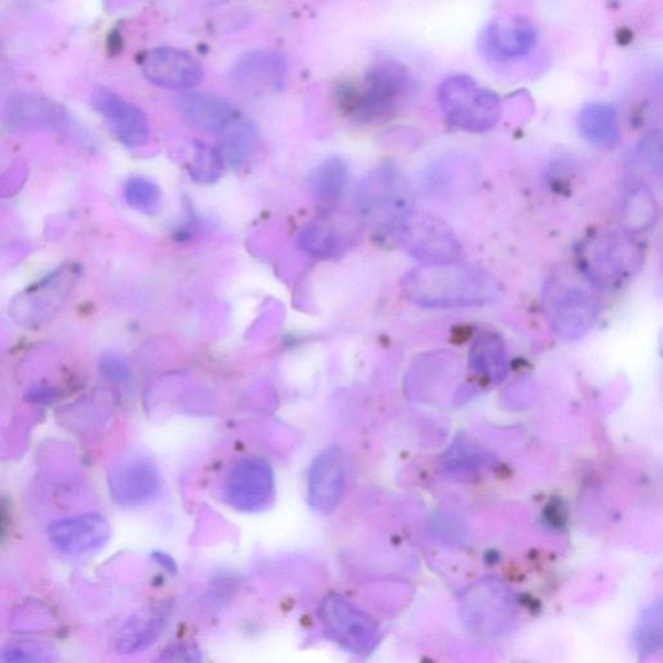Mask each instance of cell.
<instances>
[{"label": "cell", "mask_w": 663, "mask_h": 663, "mask_svg": "<svg viewBox=\"0 0 663 663\" xmlns=\"http://www.w3.org/2000/svg\"><path fill=\"white\" fill-rule=\"evenodd\" d=\"M177 109L194 128L224 132L236 120L231 102L217 93L188 91L177 100Z\"/></svg>", "instance_id": "cell-16"}, {"label": "cell", "mask_w": 663, "mask_h": 663, "mask_svg": "<svg viewBox=\"0 0 663 663\" xmlns=\"http://www.w3.org/2000/svg\"><path fill=\"white\" fill-rule=\"evenodd\" d=\"M346 477L343 449L332 447L315 457L307 477V502L310 507L321 515L334 512L343 499Z\"/></svg>", "instance_id": "cell-14"}, {"label": "cell", "mask_w": 663, "mask_h": 663, "mask_svg": "<svg viewBox=\"0 0 663 663\" xmlns=\"http://www.w3.org/2000/svg\"><path fill=\"white\" fill-rule=\"evenodd\" d=\"M354 239L353 232L344 226L334 220L319 219L307 225L299 234L298 246L311 257L329 259L343 255Z\"/></svg>", "instance_id": "cell-22"}, {"label": "cell", "mask_w": 663, "mask_h": 663, "mask_svg": "<svg viewBox=\"0 0 663 663\" xmlns=\"http://www.w3.org/2000/svg\"><path fill=\"white\" fill-rule=\"evenodd\" d=\"M413 91L414 80L407 67L396 60H383L367 69L360 89L344 86L337 93L355 121L370 125L397 113Z\"/></svg>", "instance_id": "cell-5"}, {"label": "cell", "mask_w": 663, "mask_h": 663, "mask_svg": "<svg viewBox=\"0 0 663 663\" xmlns=\"http://www.w3.org/2000/svg\"><path fill=\"white\" fill-rule=\"evenodd\" d=\"M78 275H80V267L76 264L61 266L57 271L50 274L20 296V304L22 306L42 307L43 311L53 309V307L65 303L70 289L75 287Z\"/></svg>", "instance_id": "cell-24"}, {"label": "cell", "mask_w": 663, "mask_h": 663, "mask_svg": "<svg viewBox=\"0 0 663 663\" xmlns=\"http://www.w3.org/2000/svg\"><path fill=\"white\" fill-rule=\"evenodd\" d=\"M225 495L235 509L248 513L264 511L275 496L273 468L258 457L239 462L227 477Z\"/></svg>", "instance_id": "cell-10"}, {"label": "cell", "mask_w": 663, "mask_h": 663, "mask_svg": "<svg viewBox=\"0 0 663 663\" xmlns=\"http://www.w3.org/2000/svg\"><path fill=\"white\" fill-rule=\"evenodd\" d=\"M323 631L329 641L354 654L368 653L377 642L375 623L343 595L330 592L319 607Z\"/></svg>", "instance_id": "cell-8"}, {"label": "cell", "mask_w": 663, "mask_h": 663, "mask_svg": "<svg viewBox=\"0 0 663 663\" xmlns=\"http://www.w3.org/2000/svg\"><path fill=\"white\" fill-rule=\"evenodd\" d=\"M349 181V164L342 156H329L315 166L307 178V187L315 201L323 207H334L344 199Z\"/></svg>", "instance_id": "cell-21"}, {"label": "cell", "mask_w": 663, "mask_h": 663, "mask_svg": "<svg viewBox=\"0 0 663 663\" xmlns=\"http://www.w3.org/2000/svg\"><path fill=\"white\" fill-rule=\"evenodd\" d=\"M621 228L639 236L656 225L660 205L650 186L642 180H631L623 189L621 208Z\"/></svg>", "instance_id": "cell-18"}, {"label": "cell", "mask_w": 663, "mask_h": 663, "mask_svg": "<svg viewBox=\"0 0 663 663\" xmlns=\"http://www.w3.org/2000/svg\"><path fill=\"white\" fill-rule=\"evenodd\" d=\"M107 369L110 376L115 377L116 380H122L126 376H128V367H126L125 363L118 359H112L108 363Z\"/></svg>", "instance_id": "cell-32"}, {"label": "cell", "mask_w": 663, "mask_h": 663, "mask_svg": "<svg viewBox=\"0 0 663 663\" xmlns=\"http://www.w3.org/2000/svg\"><path fill=\"white\" fill-rule=\"evenodd\" d=\"M538 43V30L523 14H496L481 31L478 49L494 61H512L527 57Z\"/></svg>", "instance_id": "cell-9"}, {"label": "cell", "mask_w": 663, "mask_h": 663, "mask_svg": "<svg viewBox=\"0 0 663 663\" xmlns=\"http://www.w3.org/2000/svg\"><path fill=\"white\" fill-rule=\"evenodd\" d=\"M225 164L219 148L204 144V141H196L191 165H189V176L196 184L215 185L224 176Z\"/></svg>", "instance_id": "cell-26"}, {"label": "cell", "mask_w": 663, "mask_h": 663, "mask_svg": "<svg viewBox=\"0 0 663 663\" xmlns=\"http://www.w3.org/2000/svg\"><path fill=\"white\" fill-rule=\"evenodd\" d=\"M91 105L125 147L139 148L148 144L151 126L146 113L120 93L97 87L91 93Z\"/></svg>", "instance_id": "cell-11"}, {"label": "cell", "mask_w": 663, "mask_h": 663, "mask_svg": "<svg viewBox=\"0 0 663 663\" xmlns=\"http://www.w3.org/2000/svg\"><path fill=\"white\" fill-rule=\"evenodd\" d=\"M396 247L422 265L461 260L463 247L453 228L432 212L415 209L402 228Z\"/></svg>", "instance_id": "cell-7"}, {"label": "cell", "mask_w": 663, "mask_h": 663, "mask_svg": "<svg viewBox=\"0 0 663 663\" xmlns=\"http://www.w3.org/2000/svg\"><path fill=\"white\" fill-rule=\"evenodd\" d=\"M581 136L598 148L617 146L621 140L619 115L606 102H591L578 115Z\"/></svg>", "instance_id": "cell-23"}, {"label": "cell", "mask_w": 663, "mask_h": 663, "mask_svg": "<svg viewBox=\"0 0 663 663\" xmlns=\"http://www.w3.org/2000/svg\"><path fill=\"white\" fill-rule=\"evenodd\" d=\"M644 259L645 248L637 236L614 228L584 239L574 265L598 290H611L634 279L642 270Z\"/></svg>", "instance_id": "cell-4"}, {"label": "cell", "mask_w": 663, "mask_h": 663, "mask_svg": "<svg viewBox=\"0 0 663 663\" xmlns=\"http://www.w3.org/2000/svg\"><path fill=\"white\" fill-rule=\"evenodd\" d=\"M287 78V61L278 51H253L236 62L231 82L244 97L263 98L279 92Z\"/></svg>", "instance_id": "cell-12"}, {"label": "cell", "mask_w": 663, "mask_h": 663, "mask_svg": "<svg viewBox=\"0 0 663 663\" xmlns=\"http://www.w3.org/2000/svg\"><path fill=\"white\" fill-rule=\"evenodd\" d=\"M598 291L575 265H558L551 271L542 301L558 336L578 338L594 326L600 311Z\"/></svg>", "instance_id": "cell-3"}, {"label": "cell", "mask_w": 663, "mask_h": 663, "mask_svg": "<svg viewBox=\"0 0 663 663\" xmlns=\"http://www.w3.org/2000/svg\"><path fill=\"white\" fill-rule=\"evenodd\" d=\"M159 563L162 564L168 572L176 571V564H174L172 558L166 556L164 554H159Z\"/></svg>", "instance_id": "cell-33"}, {"label": "cell", "mask_w": 663, "mask_h": 663, "mask_svg": "<svg viewBox=\"0 0 663 663\" xmlns=\"http://www.w3.org/2000/svg\"><path fill=\"white\" fill-rule=\"evenodd\" d=\"M637 161L642 168L661 177L662 170V141L660 131L645 133L637 147Z\"/></svg>", "instance_id": "cell-29"}, {"label": "cell", "mask_w": 663, "mask_h": 663, "mask_svg": "<svg viewBox=\"0 0 663 663\" xmlns=\"http://www.w3.org/2000/svg\"><path fill=\"white\" fill-rule=\"evenodd\" d=\"M110 533L107 518L97 513L60 519L49 528L53 546L69 555L89 554L105 547Z\"/></svg>", "instance_id": "cell-15"}, {"label": "cell", "mask_w": 663, "mask_h": 663, "mask_svg": "<svg viewBox=\"0 0 663 663\" xmlns=\"http://www.w3.org/2000/svg\"><path fill=\"white\" fill-rule=\"evenodd\" d=\"M148 82L168 90H191L204 80V69L192 55L159 47L148 51L140 62Z\"/></svg>", "instance_id": "cell-13"}, {"label": "cell", "mask_w": 663, "mask_h": 663, "mask_svg": "<svg viewBox=\"0 0 663 663\" xmlns=\"http://www.w3.org/2000/svg\"><path fill=\"white\" fill-rule=\"evenodd\" d=\"M117 499L123 504H141L154 499L161 485L160 472L151 462L136 461L117 473L113 481Z\"/></svg>", "instance_id": "cell-19"}, {"label": "cell", "mask_w": 663, "mask_h": 663, "mask_svg": "<svg viewBox=\"0 0 663 663\" xmlns=\"http://www.w3.org/2000/svg\"><path fill=\"white\" fill-rule=\"evenodd\" d=\"M472 366L488 380L499 382L505 374V355L497 337L485 336L473 346Z\"/></svg>", "instance_id": "cell-27"}, {"label": "cell", "mask_w": 663, "mask_h": 663, "mask_svg": "<svg viewBox=\"0 0 663 663\" xmlns=\"http://www.w3.org/2000/svg\"><path fill=\"white\" fill-rule=\"evenodd\" d=\"M437 100L447 122L465 132L491 131L503 116L499 95L465 75L447 77L438 87Z\"/></svg>", "instance_id": "cell-6"}, {"label": "cell", "mask_w": 663, "mask_h": 663, "mask_svg": "<svg viewBox=\"0 0 663 663\" xmlns=\"http://www.w3.org/2000/svg\"><path fill=\"white\" fill-rule=\"evenodd\" d=\"M0 663H31V657L20 645H7L0 650Z\"/></svg>", "instance_id": "cell-31"}, {"label": "cell", "mask_w": 663, "mask_h": 663, "mask_svg": "<svg viewBox=\"0 0 663 663\" xmlns=\"http://www.w3.org/2000/svg\"><path fill=\"white\" fill-rule=\"evenodd\" d=\"M169 620V607L165 604L144 607L136 612L117 631L113 645L120 654L144 652L152 646L164 633Z\"/></svg>", "instance_id": "cell-17"}, {"label": "cell", "mask_w": 663, "mask_h": 663, "mask_svg": "<svg viewBox=\"0 0 663 663\" xmlns=\"http://www.w3.org/2000/svg\"><path fill=\"white\" fill-rule=\"evenodd\" d=\"M6 117L8 123L18 129H53L65 123L62 110L34 93L14 97L8 105Z\"/></svg>", "instance_id": "cell-20"}, {"label": "cell", "mask_w": 663, "mask_h": 663, "mask_svg": "<svg viewBox=\"0 0 663 663\" xmlns=\"http://www.w3.org/2000/svg\"><path fill=\"white\" fill-rule=\"evenodd\" d=\"M126 201L132 209L155 216L161 209L162 192L159 185L146 177H132L123 187Z\"/></svg>", "instance_id": "cell-28"}, {"label": "cell", "mask_w": 663, "mask_h": 663, "mask_svg": "<svg viewBox=\"0 0 663 663\" xmlns=\"http://www.w3.org/2000/svg\"><path fill=\"white\" fill-rule=\"evenodd\" d=\"M355 207L362 218L375 228L377 240L396 247L402 228L415 210L405 172L393 161L376 165L360 180Z\"/></svg>", "instance_id": "cell-2"}, {"label": "cell", "mask_w": 663, "mask_h": 663, "mask_svg": "<svg viewBox=\"0 0 663 663\" xmlns=\"http://www.w3.org/2000/svg\"><path fill=\"white\" fill-rule=\"evenodd\" d=\"M161 663H201V656L194 644L179 643L164 653Z\"/></svg>", "instance_id": "cell-30"}, {"label": "cell", "mask_w": 663, "mask_h": 663, "mask_svg": "<svg viewBox=\"0 0 663 663\" xmlns=\"http://www.w3.org/2000/svg\"><path fill=\"white\" fill-rule=\"evenodd\" d=\"M258 144L256 125L249 120H235L224 131L219 151L232 168L241 169L255 156Z\"/></svg>", "instance_id": "cell-25"}, {"label": "cell", "mask_w": 663, "mask_h": 663, "mask_svg": "<svg viewBox=\"0 0 663 663\" xmlns=\"http://www.w3.org/2000/svg\"><path fill=\"white\" fill-rule=\"evenodd\" d=\"M402 288L409 301L437 309L491 304L502 294L491 273L462 259L418 265L405 276Z\"/></svg>", "instance_id": "cell-1"}]
</instances>
